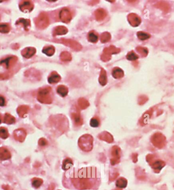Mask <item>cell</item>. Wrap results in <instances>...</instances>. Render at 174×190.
<instances>
[{
  "mask_svg": "<svg viewBox=\"0 0 174 190\" xmlns=\"http://www.w3.org/2000/svg\"><path fill=\"white\" fill-rule=\"evenodd\" d=\"M57 92L62 97H65L67 95L68 90L66 88H64L63 87H58L57 89Z\"/></svg>",
  "mask_w": 174,
  "mask_h": 190,
  "instance_id": "22",
  "label": "cell"
},
{
  "mask_svg": "<svg viewBox=\"0 0 174 190\" xmlns=\"http://www.w3.org/2000/svg\"><path fill=\"white\" fill-rule=\"evenodd\" d=\"M15 122V119L14 117H13L9 113H6L4 115V122L5 123L11 124L14 123Z\"/></svg>",
  "mask_w": 174,
  "mask_h": 190,
  "instance_id": "17",
  "label": "cell"
},
{
  "mask_svg": "<svg viewBox=\"0 0 174 190\" xmlns=\"http://www.w3.org/2000/svg\"><path fill=\"white\" fill-rule=\"evenodd\" d=\"M19 7L22 12L28 13L31 12L33 10L34 5L32 2L29 1H22L20 3Z\"/></svg>",
  "mask_w": 174,
  "mask_h": 190,
  "instance_id": "8",
  "label": "cell"
},
{
  "mask_svg": "<svg viewBox=\"0 0 174 190\" xmlns=\"http://www.w3.org/2000/svg\"><path fill=\"white\" fill-rule=\"evenodd\" d=\"M11 158V154L8 149L4 147L0 148V160H8Z\"/></svg>",
  "mask_w": 174,
  "mask_h": 190,
  "instance_id": "13",
  "label": "cell"
},
{
  "mask_svg": "<svg viewBox=\"0 0 174 190\" xmlns=\"http://www.w3.org/2000/svg\"><path fill=\"white\" fill-rule=\"evenodd\" d=\"M10 31V26L9 25L6 23L0 24V33H8Z\"/></svg>",
  "mask_w": 174,
  "mask_h": 190,
  "instance_id": "18",
  "label": "cell"
},
{
  "mask_svg": "<svg viewBox=\"0 0 174 190\" xmlns=\"http://www.w3.org/2000/svg\"><path fill=\"white\" fill-rule=\"evenodd\" d=\"M49 90L48 89H42L38 92V100L40 102L44 103H50L51 102V99L49 96Z\"/></svg>",
  "mask_w": 174,
  "mask_h": 190,
  "instance_id": "6",
  "label": "cell"
},
{
  "mask_svg": "<svg viewBox=\"0 0 174 190\" xmlns=\"http://www.w3.org/2000/svg\"><path fill=\"white\" fill-rule=\"evenodd\" d=\"M1 121H2V116L0 115V124L1 123Z\"/></svg>",
  "mask_w": 174,
  "mask_h": 190,
  "instance_id": "27",
  "label": "cell"
},
{
  "mask_svg": "<svg viewBox=\"0 0 174 190\" xmlns=\"http://www.w3.org/2000/svg\"><path fill=\"white\" fill-rule=\"evenodd\" d=\"M89 35V39H90L91 42H96V41H97L98 37L93 33H90Z\"/></svg>",
  "mask_w": 174,
  "mask_h": 190,
  "instance_id": "24",
  "label": "cell"
},
{
  "mask_svg": "<svg viewBox=\"0 0 174 190\" xmlns=\"http://www.w3.org/2000/svg\"><path fill=\"white\" fill-rule=\"evenodd\" d=\"M15 24L16 25H20L24 27L25 30L29 31L30 26H31V22L30 20L26 19V18H20L16 22Z\"/></svg>",
  "mask_w": 174,
  "mask_h": 190,
  "instance_id": "11",
  "label": "cell"
},
{
  "mask_svg": "<svg viewBox=\"0 0 174 190\" xmlns=\"http://www.w3.org/2000/svg\"><path fill=\"white\" fill-rule=\"evenodd\" d=\"M9 137V133L8 130L6 128H0V138L6 139Z\"/></svg>",
  "mask_w": 174,
  "mask_h": 190,
  "instance_id": "21",
  "label": "cell"
},
{
  "mask_svg": "<svg viewBox=\"0 0 174 190\" xmlns=\"http://www.w3.org/2000/svg\"><path fill=\"white\" fill-rule=\"evenodd\" d=\"M5 104V99L4 97L0 95V106H3Z\"/></svg>",
  "mask_w": 174,
  "mask_h": 190,
  "instance_id": "26",
  "label": "cell"
},
{
  "mask_svg": "<svg viewBox=\"0 0 174 190\" xmlns=\"http://www.w3.org/2000/svg\"><path fill=\"white\" fill-rule=\"evenodd\" d=\"M78 144L82 151H91L93 147V138L90 134H84L79 139Z\"/></svg>",
  "mask_w": 174,
  "mask_h": 190,
  "instance_id": "2",
  "label": "cell"
},
{
  "mask_svg": "<svg viewBox=\"0 0 174 190\" xmlns=\"http://www.w3.org/2000/svg\"><path fill=\"white\" fill-rule=\"evenodd\" d=\"M11 76V74L9 72L0 74V80H5L8 79Z\"/></svg>",
  "mask_w": 174,
  "mask_h": 190,
  "instance_id": "23",
  "label": "cell"
},
{
  "mask_svg": "<svg viewBox=\"0 0 174 190\" xmlns=\"http://www.w3.org/2000/svg\"><path fill=\"white\" fill-rule=\"evenodd\" d=\"M71 181L75 188L80 190L93 188L100 179V173L95 167L74 169L70 175Z\"/></svg>",
  "mask_w": 174,
  "mask_h": 190,
  "instance_id": "1",
  "label": "cell"
},
{
  "mask_svg": "<svg viewBox=\"0 0 174 190\" xmlns=\"http://www.w3.org/2000/svg\"><path fill=\"white\" fill-rule=\"evenodd\" d=\"M116 185L118 188H125L127 185V180L125 178L121 177L116 181Z\"/></svg>",
  "mask_w": 174,
  "mask_h": 190,
  "instance_id": "15",
  "label": "cell"
},
{
  "mask_svg": "<svg viewBox=\"0 0 174 190\" xmlns=\"http://www.w3.org/2000/svg\"><path fill=\"white\" fill-rule=\"evenodd\" d=\"M36 53V49L33 47H27L22 51V55L26 58H30Z\"/></svg>",
  "mask_w": 174,
  "mask_h": 190,
  "instance_id": "12",
  "label": "cell"
},
{
  "mask_svg": "<svg viewBox=\"0 0 174 190\" xmlns=\"http://www.w3.org/2000/svg\"><path fill=\"white\" fill-rule=\"evenodd\" d=\"M47 144H48V142L44 138H41L39 141V145L41 146H45Z\"/></svg>",
  "mask_w": 174,
  "mask_h": 190,
  "instance_id": "25",
  "label": "cell"
},
{
  "mask_svg": "<svg viewBox=\"0 0 174 190\" xmlns=\"http://www.w3.org/2000/svg\"><path fill=\"white\" fill-rule=\"evenodd\" d=\"M73 165V163L70 158H66L63 162L62 169L64 171L69 170Z\"/></svg>",
  "mask_w": 174,
  "mask_h": 190,
  "instance_id": "14",
  "label": "cell"
},
{
  "mask_svg": "<svg viewBox=\"0 0 174 190\" xmlns=\"http://www.w3.org/2000/svg\"></svg>",
  "mask_w": 174,
  "mask_h": 190,
  "instance_id": "28",
  "label": "cell"
},
{
  "mask_svg": "<svg viewBox=\"0 0 174 190\" xmlns=\"http://www.w3.org/2000/svg\"><path fill=\"white\" fill-rule=\"evenodd\" d=\"M151 142L154 146L161 149L166 145V138L162 134L157 132L152 136Z\"/></svg>",
  "mask_w": 174,
  "mask_h": 190,
  "instance_id": "4",
  "label": "cell"
},
{
  "mask_svg": "<svg viewBox=\"0 0 174 190\" xmlns=\"http://www.w3.org/2000/svg\"><path fill=\"white\" fill-rule=\"evenodd\" d=\"M17 57L15 56H9L3 59L0 61V65L5 69H10L15 65L16 62L17 61Z\"/></svg>",
  "mask_w": 174,
  "mask_h": 190,
  "instance_id": "5",
  "label": "cell"
},
{
  "mask_svg": "<svg viewBox=\"0 0 174 190\" xmlns=\"http://www.w3.org/2000/svg\"><path fill=\"white\" fill-rule=\"evenodd\" d=\"M26 134L25 130L22 128L15 130L13 133L15 139L20 142H22L24 141L26 137Z\"/></svg>",
  "mask_w": 174,
  "mask_h": 190,
  "instance_id": "9",
  "label": "cell"
},
{
  "mask_svg": "<svg viewBox=\"0 0 174 190\" xmlns=\"http://www.w3.org/2000/svg\"><path fill=\"white\" fill-rule=\"evenodd\" d=\"M29 109V108L28 106L26 105H22L18 107V108L17 109V112L18 113V115L20 117H24V115L28 112Z\"/></svg>",
  "mask_w": 174,
  "mask_h": 190,
  "instance_id": "16",
  "label": "cell"
},
{
  "mask_svg": "<svg viewBox=\"0 0 174 190\" xmlns=\"http://www.w3.org/2000/svg\"><path fill=\"white\" fill-rule=\"evenodd\" d=\"M46 16L43 14H40L37 18L35 20V24L39 28H43L46 25Z\"/></svg>",
  "mask_w": 174,
  "mask_h": 190,
  "instance_id": "10",
  "label": "cell"
},
{
  "mask_svg": "<svg viewBox=\"0 0 174 190\" xmlns=\"http://www.w3.org/2000/svg\"><path fill=\"white\" fill-rule=\"evenodd\" d=\"M120 149L118 146H115L113 147L111 152L112 158L110 159V163L112 165L118 164L120 162Z\"/></svg>",
  "mask_w": 174,
  "mask_h": 190,
  "instance_id": "7",
  "label": "cell"
},
{
  "mask_svg": "<svg viewBox=\"0 0 174 190\" xmlns=\"http://www.w3.org/2000/svg\"><path fill=\"white\" fill-rule=\"evenodd\" d=\"M32 186L35 188H39L43 184V180L39 178H34L32 179Z\"/></svg>",
  "mask_w": 174,
  "mask_h": 190,
  "instance_id": "19",
  "label": "cell"
},
{
  "mask_svg": "<svg viewBox=\"0 0 174 190\" xmlns=\"http://www.w3.org/2000/svg\"><path fill=\"white\" fill-rule=\"evenodd\" d=\"M147 160L156 173L160 172L165 166L164 162L160 160H156L155 156L152 154H149L147 156Z\"/></svg>",
  "mask_w": 174,
  "mask_h": 190,
  "instance_id": "3",
  "label": "cell"
},
{
  "mask_svg": "<svg viewBox=\"0 0 174 190\" xmlns=\"http://www.w3.org/2000/svg\"><path fill=\"white\" fill-rule=\"evenodd\" d=\"M90 125L92 127H98L100 125V120L98 118L94 117L90 120Z\"/></svg>",
  "mask_w": 174,
  "mask_h": 190,
  "instance_id": "20",
  "label": "cell"
}]
</instances>
